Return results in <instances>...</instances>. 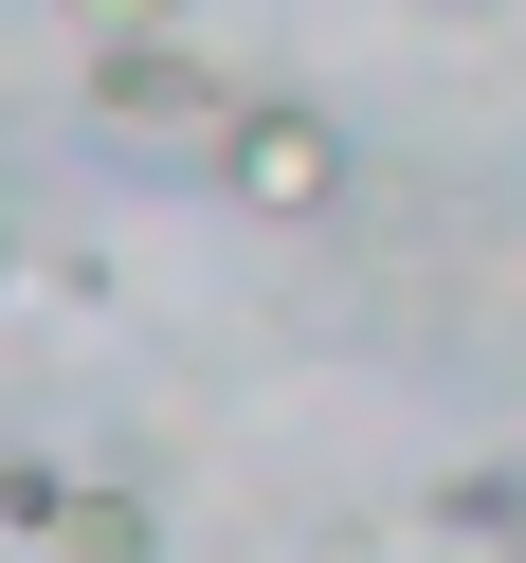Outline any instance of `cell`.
I'll return each instance as SVG.
<instances>
[{
  "label": "cell",
  "mask_w": 526,
  "mask_h": 563,
  "mask_svg": "<svg viewBox=\"0 0 526 563\" xmlns=\"http://www.w3.org/2000/svg\"><path fill=\"white\" fill-rule=\"evenodd\" d=\"M55 490H74L55 454H0V545H55Z\"/></svg>",
  "instance_id": "277c9868"
},
{
  "label": "cell",
  "mask_w": 526,
  "mask_h": 563,
  "mask_svg": "<svg viewBox=\"0 0 526 563\" xmlns=\"http://www.w3.org/2000/svg\"><path fill=\"white\" fill-rule=\"evenodd\" d=\"M200 183H219V219H272V236H309V219H345V183H363V146H345V110L327 91H236L219 128H200Z\"/></svg>",
  "instance_id": "6da1fadb"
},
{
  "label": "cell",
  "mask_w": 526,
  "mask_h": 563,
  "mask_svg": "<svg viewBox=\"0 0 526 563\" xmlns=\"http://www.w3.org/2000/svg\"><path fill=\"white\" fill-rule=\"evenodd\" d=\"M490 563H526V509H508V527H490Z\"/></svg>",
  "instance_id": "5b68a950"
},
{
  "label": "cell",
  "mask_w": 526,
  "mask_h": 563,
  "mask_svg": "<svg viewBox=\"0 0 526 563\" xmlns=\"http://www.w3.org/2000/svg\"><path fill=\"white\" fill-rule=\"evenodd\" d=\"M55 563H164V509L110 490V473H74V490H55Z\"/></svg>",
  "instance_id": "3957f363"
},
{
  "label": "cell",
  "mask_w": 526,
  "mask_h": 563,
  "mask_svg": "<svg viewBox=\"0 0 526 563\" xmlns=\"http://www.w3.org/2000/svg\"><path fill=\"white\" fill-rule=\"evenodd\" d=\"M0 291H19V219H0Z\"/></svg>",
  "instance_id": "8992f818"
},
{
  "label": "cell",
  "mask_w": 526,
  "mask_h": 563,
  "mask_svg": "<svg viewBox=\"0 0 526 563\" xmlns=\"http://www.w3.org/2000/svg\"><path fill=\"white\" fill-rule=\"evenodd\" d=\"M74 91H91V128H182V146H200V128H219L255 74H219L182 19H110V37L74 55Z\"/></svg>",
  "instance_id": "7a4b0ae2"
}]
</instances>
